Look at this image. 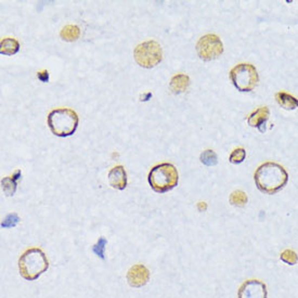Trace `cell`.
<instances>
[{"label": "cell", "mask_w": 298, "mask_h": 298, "mask_svg": "<svg viewBox=\"0 0 298 298\" xmlns=\"http://www.w3.org/2000/svg\"><path fill=\"white\" fill-rule=\"evenodd\" d=\"M37 77L40 81H43V83H48L49 73H48V71H46V69H45V71L37 73Z\"/></svg>", "instance_id": "cell-23"}, {"label": "cell", "mask_w": 298, "mask_h": 298, "mask_svg": "<svg viewBox=\"0 0 298 298\" xmlns=\"http://www.w3.org/2000/svg\"><path fill=\"white\" fill-rule=\"evenodd\" d=\"M229 200L233 206L243 207V206H245V204L247 203V195L245 192H243L241 190H237V191L232 192Z\"/></svg>", "instance_id": "cell-17"}, {"label": "cell", "mask_w": 298, "mask_h": 298, "mask_svg": "<svg viewBox=\"0 0 298 298\" xmlns=\"http://www.w3.org/2000/svg\"><path fill=\"white\" fill-rule=\"evenodd\" d=\"M280 258L283 262H285L286 265L290 266H294L298 262V255L292 249H285L283 252L280 254Z\"/></svg>", "instance_id": "cell-19"}, {"label": "cell", "mask_w": 298, "mask_h": 298, "mask_svg": "<svg viewBox=\"0 0 298 298\" xmlns=\"http://www.w3.org/2000/svg\"><path fill=\"white\" fill-rule=\"evenodd\" d=\"M238 298H268L267 286L259 280H247L239 286Z\"/></svg>", "instance_id": "cell-8"}, {"label": "cell", "mask_w": 298, "mask_h": 298, "mask_svg": "<svg viewBox=\"0 0 298 298\" xmlns=\"http://www.w3.org/2000/svg\"><path fill=\"white\" fill-rule=\"evenodd\" d=\"M245 157H246V151H245L243 148H238L232 151V153L230 154L229 157V161L232 163V164H241L242 162H244Z\"/></svg>", "instance_id": "cell-21"}, {"label": "cell", "mask_w": 298, "mask_h": 298, "mask_svg": "<svg viewBox=\"0 0 298 298\" xmlns=\"http://www.w3.org/2000/svg\"><path fill=\"white\" fill-rule=\"evenodd\" d=\"M256 186L266 194H276L288 184L289 174L278 163L267 162L261 164L254 175Z\"/></svg>", "instance_id": "cell-1"}, {"label": "cell", "mask_w": 298, "mask_h": 298, "mask_svg": "<svg viewBox=\"0 0 298 298\" xmlns=\"http://www.w3.org/2000/svg\"><path fill=\"white\" fill-rule=\"evenodd\" d=\"M61 38L65 42H76L80 36V30L76 25H66L61 30Z\"/></svg>", "instance_id": "cell-16"}, {"label": "cell", "mask_w": 298, "mask_h": 298, "mask_svg": "<svg viewBox=\"0 0 298 298\" xmlns=\"http://www.w3.org/2000/svg\"><path fill=\"white\" fill-rule=\"evenodd\" d=\"M230 79L238 90L248 92L258 85L259 76L252 64L239 63L230 71Z\"/></svg>", "instance_id": "cell-5"}, {"label": "cell", "mask_w": 298, "mask_h": 298, "mask_svg": "<svg viewBox=\"0 0 298 298\" xmlns=\"http://www.w3.org/2000/svg\"><path fill=\"white\" fill-rule=\"evenodd\" d=\"M148 180L151 188L157 193H166L176 188L179 175L177 168L171 163H162L151 169Z\"/></svg>", "instance_id": "cell-4"}, {"label": "cell", "mask_w": 298, "mask_h": 298, "mask_svg": "<svg viewBox=\"0 0 298 298\" xmlns=\"http://www.w3.org/2000/svg\"><path fill=\"white\" fill-rule=\"evenodd\" d=\"M150 280V271L144 265H133L127 273V281L132 288H142Z\"/></svg>", "instance_id": "cell-9"}, {"label": "cell", "mask_w": 298, "mask_h": 298, "mask_svg": "<svg viewBox=\"0 0 298 298\" xmlns=\"http://www.w3.org/2000/svg\"><path fill=\"white\" fill-rule=\"evenodd\" d=\"M20 43L15 38H3L0 43V54L2 56H14L20 50Z\"/></svg>", "instance_id": "cell-14"}, {"label": "cell", "mask_w": 298, "mask_h": 298, "mask_svg": "<svg viewBox=\"0 0 298 298\" xmlns=\"http://www.w3.org/2000/svg\"><path fill=\"white\" fill-rule=\"evenodd\" d=\"M197 209L200 210V212H205L207 209V204L205 202H200L197 204Z\"/></svg>", "instance_id": "cell-24"}, {"label": "cell", "mask_w": 298, "mask_h": 298, "mask_svg": "<svg viewBox=\"0 0 298 298\" xmlns=\"http://www.w3.org/2000/svg\"><path fill=\"white\" fill-rule=\"evenodd\" d=\"M109 183L116 190H125L127 186V173L121 165L113 167L108 175Z\"/></svg>", "instance_id": "cell-10"}, {"label": "cell", "mask_w": 298, "mask_h": 298, "mask_svg": "<svg viewBox=\"0 0 298 298\" xmlns=\"http://www.w3.org/2000/svg\"><path fill=\"white\" fill-rule=\"evenodd\" d=\"M276 100L280 107L285 110H295L298 108V99L290 95V93L280 91L276 95Z\"/></svg>", "instance_id": "cell-15"}, {"label": "cell", "mask_w": 298, "mask_h": 298, "mask_svg": "<svg viewBox=\"0 0 298 298\" xmlns=\"http://www.w3.org/2000/svg\"><path fill=\"white\" fill-rule=\"evenodd\" d=\"M47 121L52 133L65 138L75 133L79 124V118L75 111L62 108L52 110L48 114Z\"/></svg>", "instance_id": "cell-3"}, {"label": "cell", "mask_w": 298, "mask_h": 298, "mask_svg": "<svg viewBox=\"0 0 298 298\" xmlns=\"http://www.w3.org/2000/svg\"><path fill=\"white\" fill-rule=\"evenodd\" d=\"M270 111L267 107L257 109L250 114L247 119V122L250 127H256L260 132L266 131V124L269 119Z\"/></svg>", "instance_id": "cell-11"}, {"label": "cell", "mask_w": 298, "mask_h": 298, "mask_svg": "<svg viewBox=\"0 0 298 298\" xmlns=\"http://www.w3.org/2000/svg\"><path fill=\"white\" fill-rule=\"evenodd\" d=\"M201 162L206 166H215L218 163L217 154L213 150H206L201 154Z\"/></svg>", "instance_id": "cell-18"}, {"label": "cell", "mask_w": 298, "mask_h": 298, "mask_svg": "<svg viewBox=\"0 0 298 298\" xmlns=\"http://www.w3.org/2000/svg\"><path fill=\"white\" fill-rule=\"evenodd\" d=\"M190 85V78L188 75L185 74H177L175 75L171 80V90L175 93V95H179V93L184 92Z\"/></svg>", "instance_id": "cell-12"}, {"label": "cell", "mask_w": 298, "mask_h": 298, "mask_svg": "<svg viewBox=\"0 0 298 298\" xmlns=\"http://www.w3.org/2000/svg\"><path fill=\"white\" fill-rule=\"evenodd\" d=\"M20 220L21 219H20L19 215H17V214H15V213L9 214L3 218L2 223H1V228H3V229H9V228H13L20 223Z\"/></svg>", "instance_id": "cell-22"}, {"label": "cell", "mask_w": 298, "mask_h": 298, "mask_svg": "<svg viewBox=\"0 0 298 298\" xmlns=\"http://www.w3.org/2000/svg\"><path fill=\"white\" fill-rule=\"evenodd\" d=\"M133 58L140 66L144 68H153L160 64L163 59V51L159 43L149 40L136 47Z\"/></svg>", "instance_id": "cell-6"}, {"label": "cell", "mask_w": 298, "mask_h": 298, "mask_svg": "<svg viewBox=\"0 0 298 298\" xmlns=\"http://www.w3.org/2000/svg\"><path fill=\"white\" fill-rule=\"evenodd\" d=\"M21 176H22V172L20 171V169H17V171L14 172L12 176L4 177L1 180V188H2V191L4 192L5 195L7 196L14 195L15 191H16L17 180L21 178Z\"/></svg>", "instance_id": "cell-13"}, {"label": "cell", "mask_w": 298, "mask_h": 298, "mask_svg": "<svg viewBox=\"0 0 298 298\" xmlns=\"http://www.w3.org/2000/svg\"><path fill=\"white\" fill-rule=\"evenodd\" d=\"M49 268V260L38 247L26 249L19 258V270L22 278L35 281Z\"/></svg>", "instance_id": "cell-2"}, {"label": "cell", "mask_w": 298, "mask_h": 298, "mask_svg": "<svg viewBox=\"0 0 298 298\" xmlns=\"http://www.w3.org/2000/svg\"><path fill=\"white\" fill-rule=\"evenodd\" d=\"M108 239L101 237L99 238L97 243L92 246V252L95 253L98 257H100L101 259H105V247H107Z\"/></svg>", "instance_id": "cell-20"}, {"label": "cell", "mask_w": 298, "mask_h": 298, "mask_svg": "<svg viewBox=\"0 0 298 298\" xmlns=\"http://www.w3.org/2000/svg\"><path fill=\"white\" fill-rule=\"evenodd\" d=\"M196 52L203 61H212L223 55L224 45L217 35L207 34L197 42Z\"/></svg>", "instance_id": "cell-7"}]
</instances>
